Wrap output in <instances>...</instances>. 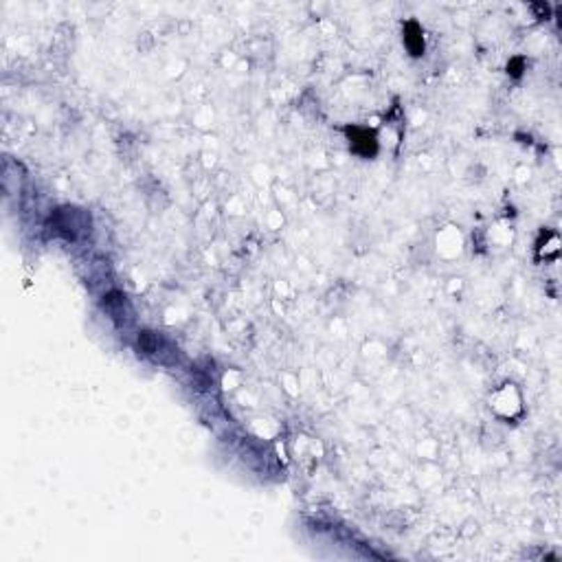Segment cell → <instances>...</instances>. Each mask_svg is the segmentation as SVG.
<instances>
[{
    "label": "cell",
    "instance_id": "6da1fadb",
    "mask_svg": "<svg viewBox=\"0 0 562 562\" xmlns=\"http://www.w3.org/2000/svg\"><path fill=\"white\" fill-rule=\"evenodd\" d=\"M86 226V215L77 209H60L55 213V231L66 240H75L79 228Z\"/></svg>",
    "mask_w": 562,
    "mask_h": 562
},
{
    "label": "cell",
    "instance_id": "277c9868",
    "mask_svg": "<svg viewBox=\"0 0 562 562\" xmlns=\"http://www.w3.org/2000/svg\"><path fill=\"white\" fill-rule=\"evenodd\" d=\"M521 68H523V60H518V57H516V60H512L508 64V73L514 75V77H518V75H521Z\"/></svg>",
    "mask_w": 562,
    "mask_h": 562
},
{
    "label": "cell",
    "instance_id": "3957f363",
    "mask_svg": "<svg viewBox=\"0 0 562 562\" xmlns=\"http://www.w3.org/2000/svg\"><path fill=\"white\" fill-rule=\"evenodd\" d=\"M405 47L413 57L424 55V36H422V26L417 22L405 24Z\"/></svg>",
    "mask_w": 562,
    "mask_h": 562
},
{
    "label": "cell",
    "instance_id": "7a4b0ae2",
    "mask_svg": "<svg viewBox=\"0 0 562 562\" xmlns=\"http://www.w3.org/2000/svg\"><path fill=\"white\" fill-rule=\"evenodd\" d=\"M350 143H352L354 152H358L360 156H373L378 150L376 136L365 127H352L350 130Z\"/></svg>",
    "mask_w": 562,
    "mask_h": 562
}]
</instances>
